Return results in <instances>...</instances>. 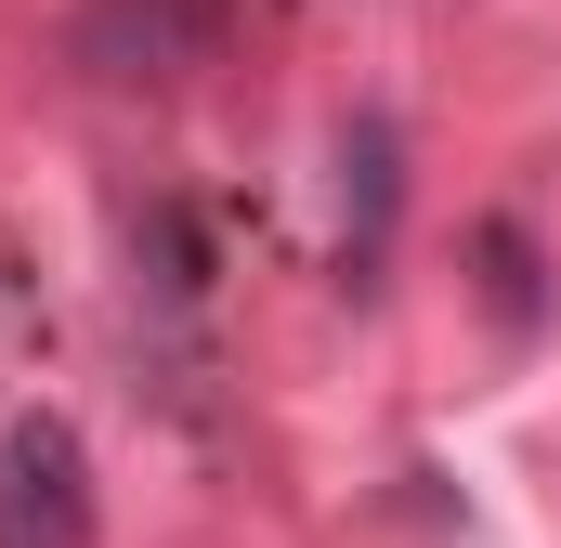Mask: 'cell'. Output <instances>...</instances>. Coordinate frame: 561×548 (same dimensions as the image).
I'll return each mask as SVG.
<instances>
[{
	"instance_id": "cell-1",
	"label": "cell",
	"mask_w": 561,
	"mask_h": 548,
	"mask_svg": "<svg viewBox=\"0 0 561 548\" xmlns=\"http://www.w3.org/2000/svg\"><path fill=\"white\" fill-rule=\"evenodd\" d=\"M222 0H79L66 13V66L92 92H183L196 66H222Z\"/></svg>"
},
{
	"instance_id": "cell-2",
	"label": "cell",
	"mask_w": 561,
	"mask_h": 548,
	"mask_svg": "<svg viewBox=\"0 0 561 548\" xmlns=\"http://www.w3.org/2000/svg\"><path fill=\"white\" fill-rule=\"evenodd\" d=\"M0 548H92V444L53 406L0 431Z\"/></svg>"
},
{
	"instance_id": "cell-3",
	"label": "cell",
	"mask_w": 561,
	"mask_h": 548,
	"mask_svg": "<svg viewBox=\"0 0 561 548\" xmlns=\"http://www.w3.org/2000/svg\"><path fill=\"white\" fill-rule=\"evenodd\" d=\"M392 209H405V144H392V118H353L340 132V274L353 287L392 249Z\"/></svg>"
},
{
	"instance_id": "cell-4",
	"label": "cell",
	"mask_w": 561,
	"mask_h": 548,
	"mask_svg": "<svg viewBox=\"0 0 561 548\" xmlns=\"http://www.w3.org/2000/svg\"><path fill=\"white\" fill-rule=\"evenodd\" d=\"M470 262H483L496 327H510V340H536V313H549V287H536V236H523V222H483V236H470Z\"/></svg>"
}]
</instances>
